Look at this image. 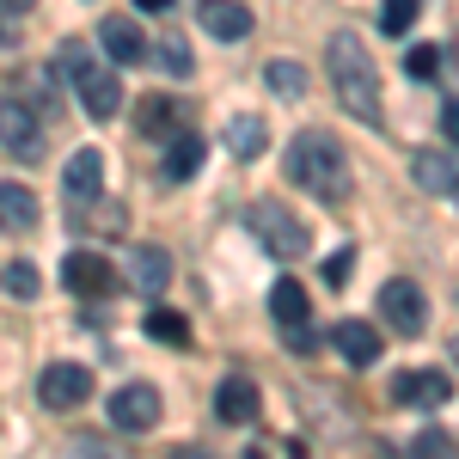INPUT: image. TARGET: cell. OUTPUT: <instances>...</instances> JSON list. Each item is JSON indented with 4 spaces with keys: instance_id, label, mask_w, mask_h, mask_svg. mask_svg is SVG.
Masks as SVG:
<instances>
[{
    "instance_id": "obj_1",
    "label": "cell",
    "mask_w": 459,
    "mask_h": 459,
    "mask_svg": "<svg viewBox=\"0 0 459 459\" xmlns=\"http://www.w3.org/2000/svg\"><path fill=\"white\" fill-rule=\"evenodd\" d=\"M325 68L337 80V99L350 110L355 123H368V129H380L386 123V105H380V74H374V56H368V43L355 31H337L325 43Z\"/></svg>"
},
{
    "instance_id": "obj_2",
    "label": "cell",
    "mask_w": 459,
    "mask_h": 459,
    "mask_svg": "<svg viewBox=\"0 0 459 459\" xmlns=\"http://www.w3.org/2000/svg\"><path fill=\"white\" fill-rule=\"evenodd\" d=\"M288 178L318 203H343L350 196V153L331 129H300L288 147Z\"/></svg>"
},
{
    "instance_id": "obj_3",
    "label": "cell",
    "mask_w": 459,
    "mask_h": 459,
    "mask_svg": "<svg viewBox=\"0 0 459 459\" xmlns=\"http://www.w3.org/2000/svg\"><path fill=\"white\" fill-rule=\"evenodd\" d=\"M246 227H251V239L270 251V257H282V264H294V257H307V246H313V233L294 221V214L282 209V203H251L246 209Z\"/></svg>"
},
{
    "instance_id": "obj_4",
    "label": "cell",
    "mask_w": 459,
    "mask_h": 459,
    "mask_svg": "<svg viewBox=\"0 0 459 459\" xmlns=\"http://www.w3.org/2000/svg\"><path fill=\"white\" fill-rule=\"evenodd\" d=\"M0 147L13 153V160H43V117H37L25 99H13V92H0Z\"/></svg>"
},
{
    "instance_id": "obj_5",
    "label": "cell",
    "mask_w": 459,
    "mask_h": 459,
    "mask_svg": "<svg viewBox=\"0 0 459 459\" xmlns=\"http://www.w3.org/2000/svg\"><path fill=\"white\" fill-rule=\"evenodd\" d=\"M380 318H386L398 337H423V331H429V300H423V288L404 282V276H398V282H386V288H380Z\"/></svg>"
},
{
    "instance_id": "obj_6",
    "label": "cell",
    "mask_w": 459,
    "mask_h": 459,
    "mask_svg": "<svg viewBox=\"0 0 459 459\" xmlns=\"http://www.w3.org/2000/svg\"><path fill=\"white\" fill-rule=\"evenodd\" d=\"M37 398H43L49 411H74V404L92 398V374H86L80 361H49L43 380H37Z\"/></svg>"
},
{
    "instance_id": "obj_7",
    "label": "cell",
    "mask_w": 459,
    "mask_h": 459,
    "mask_svg": "<svg viewBox=\"0 0 459 459\" xmlns=\"http://www.w3.org/2000/svg\"><path fill=\"white\" fill-rule=\"evenodd\" d=\"M62 282H68L80 300H110V294L123 288V282H117V270H110L99 251H68V264H62Z\"/></svg>"
},
{
    "instance_id": "obj_8",
    "label": "cell",
    "mask_w": 459,
    "mask_h": 459,
    "mask_svg": "<svg viewBox=\"0 0 459 459\" xmlns=\"http://www.w3.org/2000/svg\"><path fill=\"white\" fill-rule=\"evenodd\" d=\"M110 423L123 429V435H147V429L160 423V392L153 386H117L110 392Z\"/></svg>"
},
{
    "instance_id": "obj_9",
    "label": "cell",
    "mask_w": 459,
    "mask_h": 459,
    "mask_svg": "<svg viewBox=\"0 0 459 459\" xmlns=\"http://www.w3.org/2000/svg\"><path fill=\"white\" fill-rule=\"evenodd\" d=\"M392 398H398V404H417V411H435V404L454 398V380L435 374V368H404V374L392 380Z\"/></svg>"
},
{
    "instance_id": "obj_10",
    "label": "cell",
    "mask_w": 459,
    "mask_h": 459,
    "mask_svg": "<svg viewBox=\"0 0 459 459\" xmlns=\"http://www.w3.org/2000/svg\"><path fill=\"white\" fill-rule=\"evenodd\" d=\"M99 43H105V56L117 62V68H135V62H147L153 49H147V37L135 19H123V13H110L105 25H99Z\"/></svg>"
},
{
    "instance_id": "obj_11",
    "label": "cell",
    "mask_w": 459,
    "mask_h": 459,
    "mask_svg": "<svg viewBox=\"0 0 459 459\" xmlns=\"http://www.w3.org/2000/svg\"><path fill=\"white\" fill-rule=\"evenodd\" d=\"M74 86H80V105H86L92 123H110V117L123 110V80H117L110 68H86Z\"/></svg>"
},
{
    "instance_id": "obj_12",
    "label": "cell",
    "mask_w": 459,
    "mask_h": 459,
    "mask_svg": "<svg viewBox=\"0 0 459 459\" xmlns=\"http://www.w3.org/2000/svg\"><path fill=\"white\" fill-rule=\"evenodd\" d=\"M196 25L214 43H239V37H251V6H239V0H203L196 6Z\"/></svg>"
},
{
    "instance_id": "obj_13",
    "label": "cell",
    "mask_w": 459,
    "mask_h": 459,
    "mask_svg": "<svg viewBox=\"0 0 459 459\" xmlns=\"http://www.w3.org/2000/svg\"><path fill=\"white\" fill-rule=\"evenodd\" d=\"M331 343H337V355H343L350 368H374V361H380V331H374L368 318H337Z\"/></svg>"
},
{
    "instance_id": "obj_14",
    "label": "cell",
    "mask_w": 459,
    "mask_h": 459,
    "mask_svg": "<svg viewBox=\"0 0 459 459\" xmlns=\"http://www.w3.org/2000/svg\"><path fill=\"white\" fill-rule=\"evenodd\" d=\"M166 282H172V251H160V246H135L129 251V288L135 294H166Z\"/></svg>"
},
{
    "instance_id": "obj_15",
    "label": "cell",
    "mask_w": 459,
    "mask_h": 459,
    "mask_svg": "<svg viewBox=\"0 0 459 459\" xmlns=\"http://www.w3.org/2000/svg\"><path fill=\"white\" fill-rule=\"evenodd\" d=\"M214 417L233 423V429L257 417V386H251V374H227V380H221V392H214Z\"/></svg>"
},
{
    "instance_id": "obj_16",
    "label": "cell",
    "mask_w": 459,
    "mask_h": 459,
    "mask_svg": "<svg viewBox=\"0 0 459 459\" xmlns=\"http://www.w3.org/2000/svg\"><path fill=\"white\" fill-rule=\"evenodd\" d=\"M411 178L423 184L429 196H454V190H459V166L447 160V153H435V147L411 153Z\"/></svg>"
},
{
    "instance_id": "obj_17",
    "label": "cell",
    "mask_w": 459,
    "mask_h": 459,
    "mask_svg": "<svg viewBox=\"0 0 459 459\" xmlns=\"http://www.w3.org/2000/svg\"><path fill=\"white\" fill-rule=\"evenodd\" d=\"M62 184H68L74 203L99 196V190H105V153H99V147H80V153L68 160V172H62Z\"/></svg>"
},
{
    "instance_id": "obj_18",
    "label": "cell",
    "mask_w": 459,
    "mask_h": 459,
    "mask_svg": "<svg viewBox=\"0 0 459 459\" xmlns=\"http://www.w3.org/2000/svg\"><path fill=\"white\" fill-rule=\"evenodd\" d=\"M37 214L43 209H37V196L25 184H0V227H6V233H31Z\"/></svg>"
},
{
    "instance_id": "obj_19",
    "label": "cell",
    "mask_w": 459,
    "mask_h": 459,
    "mask_svg": "<svg viewBox=\"0 0 459 459\" xmlns=\"http://www.w3.org/2000/svg\"><path fill=\"white\" fill-rule=\"evenodd\" d=\"M264 147H270L264 117H233V123H227V153H233V160H257Z\"/></svg>"
},
{
    "instance_id": "obj_20",
    "label": "cell",
    "mask_w": 459,
    "mask_h": 459,
    "mask_svg": "<svg viewBox=\"0 0 459 459\" xmlns=\"http://www.w3.org/2000/svg\"><path fill=\"white\" fill-rule=\"evenodd\" d=\"M270 313H276V325H307L313 300H307V288L294 282V276H282V282L270 288Z\"/></svg>"
},
{
    "instance_id": "obj_21",
    "label": "cell",
    "mask_w": 459,
    "mask_h": 459,
    "mask_svg": "<svg viewBox=\"0 0 459 459\" xmlns=\"http://www.w3.org/2000/svg\"><path fill=\"white\" fill-rule=\"evenodd\" d=\"M196 166H203V135H172V147H166V178L172 184H184V178H196Z\"/></svg>"
},
{
    "instance_id": "obj_22",
    "label": "cell",
    "mask_w": 459,
    "mask_h": 459,
    "mask_svg": "<svg viewBox=\"0 0 459 459\" xmlns=\"http://www.w3.org/2000/svg\"><path fill=\"white\" fill-rule=\"evenodd\" d=\"M147 337H153V343H172V350H184V343H190V318L184 313H172V307H147Z\"/></svg>"
},
{
    "instance_id": "obj_23",
    "label": "cell",
    "mask_w": 459,
    "mask_h": 459,
    "mask_svg": "<svg viewBox=\"0 0 459 459\" xmlns=\"http://www.w3.org/2000/svg\"><path fill=\"white\" fill-rule=\"evenodd\" d=\"M172 99H160V92H153V99H142V105H135V129H142L147 142H166V135H172Z\"/></svg>"
},
{
    "instance_id": "obj_24",
    "label": "cell",
    "mask_w": 459,
    "mask_h": 459,
    "mask_svg": "<svg viewBox=\"0 0 459 459\" xmlns=\"http://www.w3.org/2000/svg\"><path fill=\"white\" fill-rule=\"evenodd\" d=\"M153 62H160V74L184 80V74H190V43H184L178 31H160V43H153Z\"/></svg>"
},
{
    "instance_id": "obj_25",
    "label": "cell",
    "mask_w": 459,
    "mask_h": 459,
    "mask_svg": "<svg viewBox=\"0 0 459 459\" xmlns=\"http://www.w3.org/2000/svg\"><path fill=\"white\" fill-rule=\"evenodd\" d=\"M264 80H270V92H276V99H300V92H307L300 62H270V68H264Z\"/></svg>"
},
{
    "instance_id": "obj_26",
    "label": "cell",
    "mask_w": 459,
    "mask_h": 459,
    "mask_svg": "<svg viewBox=\"0 0 459 459\" xmlns=\"http://www.w3.org/2000/svg\"><path fill=\"white\" fill-rule=\"evenodd\" d=\"M411 459H459V441L447 429H423V435L411 441Z\"/></svg>"
},
{
    "instance_id": "obj_27",
    "label": "cell",
    "mask_w": 459,
    "mask_h": 459,
    "mask_svg": "<svg viewBox=\"0 0 459 459\" xmlns=\"http://www.w3.org/2000/svg\"><path fill=\"white\" fill-rule=\"evenodd\" d=\"M417 6H423V0H380V31H411V25H417Z\"/></svg>"
},
{
    "instance_id": "obj_28",
    "label": "cell",
    "mask_w": 459,
    "mask_h": 459,
    "mask_svg": "<svg viewBox=\"0 0 459 459\" xmlns=\"http://www.w3.org/2000/svg\"><path fill=\"white\" fill-rule=\"evenodd\" d=\"M0 276H6V288H13L19 300H37V288H43V276H37V264H25V257H19V264H6Z\"/></svg>"
},
{
    "instance_id": "obj_29",
    "label": "cell",
    "mask_w": 459,
    "mask_h": 459,
    "mask_svg": "<svg viewBox=\"0 0 459 459\" xmlns=\"http://www.w3.org/2000/svg\"><path fill=\"white\" fill-rule=\"evenodd\" d=\"M404 68H411V80H435V74H441V49H435V43H417V49L404 56Z\"/></svg>"
},
{
    "instance_id": "obj_30",
    "label": "cell",
    "mask_w": 459,
    "mask_h": 459,
    "mask_svg": "<svg viewBox=\"0 0 459 459\" xmlns=\"http://www.w3.org/2000/svg\"><path fill=\"white\" fill-rule=\"evenodd\" d=\"M350 270H355V251H350V246L325 257V282H331V288H343V282H350Z\"/></svg>"
},
{
    "instance_id": "obj_31",
    "label": "cell",
    "mask_w": 459,
    "mask_h": 459,
    "mask_svg": "<svg viewBox=\"0 0 459 459\" xmlns=\"http://www.w3.org/2000/svg\"><path fill=\"white\" fill-rule=\"evenodd\" d=\"M282 343L294 355H313L318 350V331H313V325H282Z\"/></svg>"
},
{
    "instance_id": "obj_32",
    "label": "cell",
    "mask_w": 459,
    "mask_h": 459,
    "mask_svg": "<svg viewBox=\"0 0 459 459\" xmlns=\"http://www.w3.org/2000/svg\"><path fill=\"white\" fill-rule=\"evenodd\" d=\"M56 68L68 74V80H80V74L92 68V62H86V49H80V43H62V49H56Z\"/></svg>"
},
{
    "instance_id": "obj_33",
    "label": "cell",
    "mask_w": 459,
    "mask_h": 459,
    "mask_svg": "<svg viewBox=\"0 0 459 459\" xmlns=\"http://www.w3.org/2000/svg\"><path fill=\"white\" fill-rule=\"evenodd\" d=\"M74 459H129V454H117L105 441H74Z\"/></svg>"
},
{
    "instance_id": "obj_34",
    "label": "cell",
    "mask_w": 459,
    "mask_h": 459,
    "mask_svg": "<svg viewBox=\"0 0 459 459\" xmlns=\"http://www.w3.org/2000/svg\"><path fill=\"white\" fill-rule=\"evenodd\" d=\"M441 129H447V142L459 147V99H447V105H441Z\"/></svg>"
},
{
    "instance_id": "obj_35",
    "label": "cell",
    "mask_w": 459,
    "mask_h": 459,
    "mask_svg": "<svg viewBox=\"0 0 459 459\" xmlns=\"http://www.w3.org/2000/svg\"><path fill=\"white\" fill-rule=\"evenodd\" d=\"M37 0H0V13H31Z\"/></svg>"
},
{
    "instance_id": "obj_36",
    "label": "cell",
    "mask_w": 459,
    "mask_h": 459,
    "mask_svg": "<svg viewBox=\"0 0 459 459\" xmlns=\"http://www.w3.org/2000/svg\"><path fill=\"white\" fill-rule=\"evenodd\" d=\"M166 459H209V454H203V447H172Z\"/></svg>"
},
{
    "instance_id": "obj_37",
    "label": "cell",
    "mask_w": 459,
    "mask_h": 459,
    "mask_svg": "<svg viewBox=\"0 0 459 459\" xmlns=\"http://www.w3.org/2000/svg\"><path fill=\"white\" fill-rule=\"evenodd\" d=\"M135 6H142V13H166L172 0H135Z\"/></svg>"
},
{
    "instance_id": "obj_38",
    "label": "cell",
    "mask_w": 459,
    "mask_h": 459,
    "mask_svg": "<svg viewBox=\"0 0 459 459\" xmlns=\"http://www.w3.org/2000/svg\"><path fill=\"white\" fill-rule=\"evenodd\" d=\"M447 355H454V361H459V337H454V343H447Z\"/></svg>"
},
{
    "instance_id": "obj_39",
    "label": "cell",
    "mask_w": 459,
    "mask_h": 459,
    "mask_svg": "<svg viewBox=\"0 0 459 459\" xmlns=\"http://www.w3.org/2000/svg\"><path fill=\"white\" fill-rule=\"evenodd\" d=\"M0 43H6V19H0Z\"/></svg>"
},
{
    "instance_id": "obj_40",
    "label": "cell",
    "mask_w": 459,
    "mask_h": 459,
    "mask_svg": "<svg viewBox=\"0 0 459 459\" xmlns=\"http://www.w3.org/2000/svg\"><path fill=\"white\" fill-rule=\"evenodd\" d=\"M454 62H459V43H454Z\"/></svg>"
},
{
    "instance_id": "obj_41",
    "label": "cell",
    "mask_w": 459,
    "mask_h": 459,
    "mask_svg": "<svg viewBox=\"0 0 459 459\" xmlns=\"http://www.w3.org/2000/svg\"><path fill=\"white\" fill-rule=\"evenodd\" d=\"M454 203H459V190H454Z\"/></svg>"
}]
</instances>
